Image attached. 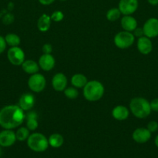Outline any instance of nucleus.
<instances>
[{
	"instance_id": "nucleus-29",
	"label": "nucleus",
	"mask_w": 158,
	"mask_h": 158,
	"mask_svg": "<svg viewBox=\"0 0 158 158\" xmlns=\"http://www.w3.org/2000/svg\"><path fill=\"white\" fill-rule=\"evenodd\" d=\"M42 51L43 54H51L53 52V46L50 43H46L42 47Z\"/></svg>"
},
{
	"instance_id": "nucleus-35",
	"label": "nucleus",
	"mask_w": 158,
	"mask_h": 158,
	"mask_svg": "<svg viewBox=\"0 0 158 158\" xmlns=\"http://www.w3.org/2000/svg\"><path fill=\"white\" fill-rule=\"evenodd\" d=\"M154 143L155 145H156V148H158V134L156 135V137H155V140H154Z\"/></svg>"
},
{
	"instance_id": "nucleus-30",
	"label": "nucleus",
	"mask_w": 158,
	"mask_h": 158,
	"mask_svg": "<svg viewBox=\"0 0 158 158\" xmlns=\"http://www.w3.org/2000/svg\"><path fill=\"white\" fill-rule=\"evenodd\" d=\"M6 46H7V44H6L5 37L0 35V54L5 52V50L6 49Z\"/></svg>"
},
{
	"instance_id": "nucleus-31",
	"label": "nucleus",
	"mask_w": 158,
	"mask_h": 158,
	"mask_svg": "<svg viewBox=\"0 0 158 158\" xmlns=\"http://www.w3.org/2000/svg\"><path fill=\"white\" fill-rule=\"evenodd\" d=\"M150 103V107H151L152 111L154 112H158V98H155L151 100Z\"/></svg>"
},
{
	"instance_id": "nucleus-26",
	"label": "nucleus",
	"mask_w": 158,
	"mask_h": 158,
	"mask_svg": "<svg viewBox=\"0 0 158 158\" xmlns=\"http://www.w3.org/2000/svg\"><path fill=\"white\" fill-rule=\"evenodd\" d=\"M64 94L65 97L67 98L70 99V100H74L77 98L79 95V92L77 90V88L74 87V86H71V87H67L66 89L64 90Z\"/></svg>"
},
{
	"instance_id": "nucleus-3",
	"label": "nucleus",
	"mask_w": 158,
	"mask_h": 158,
	"mask_svg": "<svg viewBox=\"0 0 158 158\" xmlns=\"http://www.w3.org/2000/svg\"><path fill=\"white\" fill-rule=\"evenodd\" d=\"M105 87L101 82L98 80L88 81L83 88L84 97L88 101L95 102L100 100L104 95Z\"/></svg>"
},
{
	"instance_id": "nucleus-1",
	"label": "nucleus",
	"mask_w": 158,
	"mask_h": 158,
	"mask_svg": "<svg viewBox=\"0 0 158 158\" xmlns=\"http://www.w3.org/2000/svg\"><path fill=\"white\" fill-rule=\"evenodd\" d=\"M26 119L25 111L19 105H7L0 110V127L13 130L23 124Z\"/></svg>"
},
{
	"instance_id": "nucleus-18",
	"label": "nucleus",
	"mask_w": 158,
	"mask_h": 158,
	"mask_svg": "<svg viewBox=\"0 0 158 158\" xmlns=\"http://www.w3.org/2000/svg\"><path fill=\"white\" fill-rule=\"evenodd\" d=\"M26 127L30 131H34L37 129L39 126L38 115L35 111H28L26 114Z\"/></svg>"
},
{
	"instance_id": "nucleus-16",
	"label": "nucleus",
	"mask_w": 158,
	"mask_h": 158,
	"mask_svg": "<svg viewBox=\"0 0 158 158\" xmlns=\"http://www.w3.org/2000/svg\"><path fill=\"white\" fill-rule=\"evenodd\" d=\"M112 115L113 118L117 120H125L129 116V110L128 108L122 105H119L113 108L112 111Z\"/></svg>"
},
{
	"instance_id": "nucleus-20",
	"label": "nucleus",
	"mask_w": 158,
	"mask_h": 158,
	"mask_svg": "<svg viewBox=\"0 0 158 158\" xmlns=\"http://www.w3.org/2000/svg\"><path fill=\"white\" fill-rule=\"evenodd\" d=\"M51 19L50 16L46 14H43L39 18L38 21H37V28L40 32H47L49 30L50 27L51 25Z\"/></svg>"
},
{
	"instance_id": "nucleus-27",
	"label": "nucleus",
	"mask_w": 158,
	"mask_h": 158,
	"mask_svg": "<svg viewBox=\"0 0 158 158\" xmlns=\"http://www.w3.org/2000/svg\"><path fill=\"white\" fill-rule=\"evenodd\" d=\"M64 17V15L63 12H62L61 11H58V10L53 12L52 15H50L51 20L54 22H57V23L62 21Z\"/></svg>"
},
{
	"instance_id": "nucleus-14",
	"label": "nucleus",
	"mask_w": 158,
	"mask_h": 158,
	"mask_svg": "<svg viewBox=\"0 0 158 158\" xmlns=\"http://www.w3.org/2000/svg\"><path fill=\"white\" fill-rule=\"evenodd\" d=\"M35 104V97L31 94H24L20 97L19 100V106L25 112L30 110Z\"/></svg>"
},
{
	"instance_id": "nucleus-22",
	"label": "nucleus",
	"mask_w": 158,
	"mask_h": 158,
	"mask_svg": "<svg viewBox=\"0 0 158 158\" xmlns=\"http://www.w3.org/2000/svg\"><path fill=\"white\" fill-rule=\"evenodd\" d=\"M49 142V146L53 148H59L63 145L64 143V137L60 134H53L48 138Z\"/></svg>"
},
{
	"instance_id": "nucleus-9",
	"label": "nucleus",
	"mask_w": 158,
	"mask_h": 158,
	"mask_svg": "<svg viewBox=\"0 0 158 158\" xmlns=\"http://www.w3.org/2000/svg\"><path fill=\"white\" fill-rule=\"evenodd\" d=\"M138 6V0H120L118 8L123 15H130L137 10Z\"/></svg>"
},
{
	"instance_id": "nucleus-21",
	"label": "nucleus",
	"mask_w": 158,
	"mask_h": 158,
	"mask_svg": "<svg viewBox=\"0 0 158 158\" xmlns=\"http://www.w3.org/2000/svg\"><path fill=\"white\" fill-rule=\"evenodd\" d=\"M71 84L76 88H84L88 83V79L81 73H76L71 77Z\"/></svg>"
},
{
	"instance_id": "nucleus-23",
	"label": "nucleus",
	"mask_w": 158,
	"mask_h": 158,
	"mask_svg": "<svg viewBox=\"0 0 158 158\" xmlns=\"http://www.w3.org/2000/svg\"><path fill=\"white\" fill-rule=\"evenodd\" d=\"M5 40H6V44L9 46L10 47H13V46H19L20 44V36L17 34L15 33H9L5 36Z\"/></svg>"
},
{
	"instance_id": "nucleus-6",
	"label": "nucleus",
	"mask_w": 158,
	"mask_h": 158,
	"mask_svg": "<svg viewBox=\"0 0 158 158\" xmlns=\"http://www.w3.org/2000/svg\"><path fill=\"white\" fill-rule=\"evenodd\" d=\"M46 81L44 76L38 73L31 75L28 80V86L33 92H42L46 87Z\"/></svg>"
},
{
	"instance_id": "nucleus-12",
	"label": "nucleus",
	"mask_w": 158,
	"mask_h": 158,
	"mask_svg": "<svg viewBox=\"0 0 158 158\" xmlns=\"http://www.w3.org/2000/svg\"><path fill=\"white\" fill-rule=\"evenodd\" d=\"M136 46L139 52L143 55H148L153 50V43L151 40L145 35L138 38Z\"/></svg>"
},
{
	"instance_id": "nucleus-34",
	"label": "nucleus",
	"mask_w": 158,
	"mask_h": 158,
	"mask_svg": "<svg viewBox=\"0 0 158 158\" xmlns=\"http://www.w3.org/2000/svg\"><path fill=\"white\" fill-rule=\"evenodd\" d=\"M147 2L151 6H157L158 5V0H147Z\"/></svg>"
},
{
	"instance_id": "nucleus-11",
	"label": "nucleus",
	"mask_w": 158,
	"mask_h": 158,
	"mask_svg": "<svg viewBox=\"0 0 158 158\" xmlns=\"http://www.w3.org/2000/svg\"><path fill=\"white\" fill-rule=\"evenodd\" d=\"M152 133L147 128L139 127L136 128L132 134L133 140L138 143H145L148 142L151 138Z\"/></svg>"
},
{
	"instance_id": "nucleus-15",
	"label": "nucleus",
	"mask_w": 158,
	"mask_h": 158,
	"mask_svg": "<svg viewBox=\"0 0 158 158\" xmlns=\"http://www.w3.org/2000/svg\"><path fill=\"white\" fill-rule=\"evenodd\" d=\"M39 66L44 71H50L55 66V59L51 54H43L39 59Z\"/></svg>"
},
{
	"instance_id": "nucleus-10",
	"label": "nucleus",
	"mask_w": 158,
	"mask_h": 158,
	"mask_svg": "<svg viewBox=\"0 0 158 158\" xmlns=\"http://www.w3.org/2000/svg\"><path fill=\"white\" fill-rule=\"evenodd\" d=\"M16 140L15 133L12 130L4 129L0 132V146L2 148H9Z\"/></svg>"
},
{
	"instance_id": "nucleus-36",
	"label": "nucleus",
	"mask_w": 158,
	"mask_h": 158,
	"mask_svg": "<svg viewBox=\"0 0 158 158\" xmlns=\"http://www.w3.org/2000/svg\"><path fill=\"white\" fill-rule=\"evenodd\" d=\"M2 147L0 146V157H2Z\"/></svg>"
},
{
	"instance_id": "nucleus-8",
	"label": "nucleus",
	"mask_w": 158,
	"mask_h": 158,
	"mask_svg": "<svg viewBox=\"0 0 158 158\" xmlns=\"http://www.w3.org/2000/svg\"><path fill=\"white\" fill-rule=\"evenodd\" d=\"M144 35L150 39L158 36V19L152 17L148 19L143 26Z\"/></svg>"
},
{
	"instance_id": "nucleus-24",
	"label": "nucleus",
	"mask_w": 158,
	"mask_h": 158,
	"mask_svg": "<svg viewBox=\"0 0 158 158\" xmlns=\"http://www.w3.org/2000/svg\"><path fill=\"white\" fill-rule=\"evenodd\" d=\"M29 130L27 127H20V128H18L15 132V137H16V140L19 141H25L28 139V137H29L30 134H29Z\"/></svg>"
},
{
	"instance_id": "nucleus-28",
	"label": "nucleus",
	"mask_w": 158,
	"mask_h": 158,
	"mask_svg": "<svg viewBox=\"0 0 158 158\" xmlns=\"http://www.w3.org/2000/svg\"><path fill=\"white\" fill-rule=\"evenodd\" d=\"M147 128L151 133H155L158 131V123L155 120H151L147 123Z\"/></svg>"
},
{
	"instance_id": "nucleus-25",
	"label": "nucleus",
	"mask_w": 158,
	"mask_h": 158,
	"mask_svg": "<svg viewBox=\"0 0 158 158\" xmlns=\"http://www.w3.org/2000/svg\"><path fill=\"white\" fill-rule=\"evenodd\" d=\"M121 15H122V13H121L119 8H112L107 12L106 18L108 21L115 22L120 18Z\"/></svg>"
},
{
	"instance_id": "nucleus-19",
	"label": "nucleus",
	"mask_w": 158,
	"mask_h": 158,
	"mask_svg": "<svg viewBox=\"0 0 158 158\" xmlns=\"http://www.w3.org/2000/svg\"><path fill=\"white\" fill-rule=\"evenodd\" d=\"M21 66L23 71L26 73L30 74V75L37 73H38L39 69H40V66H39L38 63L33 60H25Z\"/></svg>"
},
{
	"instance_id": "nucleus-2",
	"label": "nucleus",
	"mask_w": 158,
	"mask_h": 158,
	"mask_svg": "<svg viewBox=\"0 0 158 158\" xmlns=\"http://www.w3.org/2000/svg\"><path fill=\"white\" fill-rule=\"evenodd\" d=\"M129 110L132 114L139 119L147 118L151 114L150 103L143 97H134L129 103Z\"/></svg>"
},
{
	"instance_id": "nucleus-37",
	"label": "nucleus",
	"mask_w": 158,
	"mask_h": 158,
	"mask_svg": "<svg viewBox=\"0 0 158 158\" xmlns=\"http://www.w3.org/2000/svg\"><path fill=\"white\" fill-rule=\"evenodd\" d=\"M60 1H67V0H60Z\"/></svg>"
},
{
	"instance_id": "nucleus-5",
	"label": "nucleus",
	"mask_w": 158,
	"mask_h": 158,
	"mask_svg": "<svg viewBox=\"0 0 158 158\" xmlns=\"http://www.w3.org/2000/svg\"><path fill=\"white\" fill-rule=\"evenodd\" d=\"M135 36L133 32L122 31L116 34L114 37V43L119 49H125L130 47L134 43Z\"/></svg>"
},
{
	"instance_id": "nucleus-4",
	"label": "nucleus",
	"mask_w": 158,
	"mask_h": 158,
	"mask_svg": "<svg viewBox=\"0 0 158 158\" xmlns=\"http://www.w3.org/2000/svg\"><path fill=\"white\" fill-rule=\"evenodd\" d=\"M27 146L34 152H44L49 147L48 139L41 133H33L26 140Z\"/></svg>"
},
{
	"instance_id": "nucleus-13",
	"label": "nucleus",
	"mask_w": 158,
	"mask_h": 158,
	"mask_svg": "<svg viewBox=\"0 0 158 158\" xmlns=\"http://www.w3.org/2000/svg\"><path fill=\"white\" fill-rule=\"evenodd\" d=\"M68 79L67 77L62 73H58L53 77L52 86L57 92L64 91L67 88Z\"/></svg>"
},
{
	"instance_id": "nucleus-17",
	"label": "nucleus",
	"mask_w": 158,
	"mask_h": 158,
	"mask_svg": "<svg viewBox=\"0 0 158 158\" xmlns=\"http://www.w3.org/2000/svg\"><path fill=\"white\" fill-rule=\"evenodd\" d=\"M121 26L125 31L133 32L134 29L137 27V21L131 15H123L121 19Z\"/></svg>"
},
{
	"instance_id": "nucleus-33",
	"label": "nucleus",
	"mask_w": 158,
	"mask_h": 158,
	"mask_svg": "<svg viewBox=\"0 0 158 158\" xmlns=\"http://www.w3.org/2000/svg\"><path fill=\"white\" fill-rule=\"evenodd\" d=\"M38 1L40 4L43 5V6H48V5L52 4L55 0H38Z\"/></svg>"
},
{
	"instance_id": "nucleus-7",
	"label": "nucleus",
	"mask_w": 158,
	"mask_h": 158,
	"mask_svg": "<svg viewBox=\"0 0 158 158\" xmlns=\"http://www.w3.org/2000/svg\"><path fill=\"white\" fill-rule=\"evenodd\" d=\"M7 58L11 64L21 66L25 61V52L19 46L10 47L7 52Z\"/></svg>"
},
{
	"instance_id": "nucleus-32",
	"label": "nucleus",
	"mask_w": 158,
	"mask_h": 158,
	"mask_svg": "<svg viewBox=\"0 0 158 158\" xmlns=\"http://www.w3.org/2000/svg\"><path fill=\"white\" fill-rule=\"evenodd\" d=\"M133 34L134 35L135 37H138V38H140V37L143 36L144 32L143 30V28L136 27L133 32Z\"/></svg>"
}]
</instances>
